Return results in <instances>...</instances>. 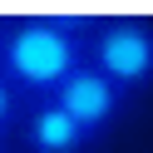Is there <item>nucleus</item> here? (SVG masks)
<instances>
[{
    "label": "nucleus",
    "mask_w": 153,
    "mask_h": 153,
    "mask_svg": "<svg viewBox=\"0 0 153 153\" xmlns=\"http://www.w3.org/2000/svg\"><path fill=\"white\" fill-rule=\"evenodd\" d=\"M20 133H25V148H30V153H84V148L94 143V138H89V133H84L54 99L25 104Z\"/></svg>",
    "instance_id": "20e7f679"
},
{
    "label": "nucleus",
    "mask_w": 153,
    "mask_h": 153,
    "mask_svg": "<svg viewBox=\"0 0 153 153\" xmlns=\"http://www.w3.org/2000/svg\"><path fill=\"white\" fill-rule=\"evenodd\" d=\"M84 59L123 94L153 84V25L143 15H99L84 40Z\"/></svg>",
    "instance_id": "f03ea898"
},
{
    "label": "nucleus",
    "mask_w": 153,
    "mask_h": 153,
    "mask_svg": "<svg viewBox=\"0 0 153 153\" xmlns=\"http://www.w3.org/2000/svg\"><path fill=\"white\" fill-rule=\"evenodd\" d=\"M50 99L59 104V109L69 114V119L79 123L89 138H104V128H109V123L123 114L128 94H123L114 79H104V74L94 69L89 59H84V64H74V69H69V79H64L59 89L50 94Z\"/></svg>",
    "instance_id": "7ed1b4c3"
},
{
    "label": "nucleus",
    "mask_w": 153,
    "mask_h": 153,
    "mask_svg": "<svg viewBox=\"0 0 153 153\" xmlns=\"http://www.w3.org/2000/svg\"><path fill=\"white\" fill-rule=\"evenodd\" d=\"M94 20L99 15L84 10H35L15 15L0 30V79L20 94V104L50 99L74 64H84V40Z\"/></svg>",
    "instance_id": "f257e3e1"
},
{
    "label": "nucleus",
    "mask_w": 153,
    "mask_h": 153,
    "mask_svg": "<svg viewBox=\"0 0 153 153\" xmlns=\"http://www.w3.org/2000/svg\"><path fill=\"white\" fill-rule=\"evenodd\" d=\"M20 114H25V104H20V94H15L10 84L0 79V138H5V133H10L15 123H20Z\"/></svg>",
    "instance_id": "39448f33"
},
{
    "label": "nucleus",
    "mask_w": 153,
    "mask_h": 153,
    "mask_svg": "<svg viewBox=\"0 0 153 153\" xmlns=\"http://www.w3.org/2000/svg\"><path fill=\"white\" fill-rule=\"evenodd\" d=\"M0 143H5V138H0Z\"/></svg>",
    "instance_id": "423d86ee"
}]
</instances>
